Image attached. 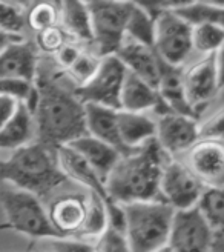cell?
I'll use <instances>...</instances> for the list:
<instances>
[{
	"label": "cell",
	"instance_id": "38",
	"mask_svg": "<svg viewBox=\"0 0 224 252\" xmlns=\"http://www.w3.org/2000/svg\"><path fill=\"white\" fill-rule=\"evenodd\" d=\"M140 8H143L151 17H157L165 11H177L191 3V0H140L135 2Z\"/></svg>",
	"mask_w": 224,
	"mask_h": 252
},
{
	"label": "cell",
	"instance_id": "23",
	"mask_svg": "<svg viewBox=\"0 0 224 252\" xmlns=\"http://www.w3.org/2000/svg\"><path fill=\"white\" fill-rule=\"evenodd\" d=\"M118 132L123 145L129 151H137L157 135V122L144 112L117 111Z\"/></svg>",
	"mask_w": 224,
	"mask_h": 252
},
{
	"label": "cell",
	"instance_id": "4",
	"mask_svg": "<svg viewBox=\"0 0 224 252\" xmlns=\"http://www.w3.org/2000/svg\"><path fill=\"white\" fill-rule=\"evenodd\" d=\"M124 235L131 252H154L168 245L175 209L165 201L121 205Z\"/></svg>",
	"mask_w": 224,
	"mask_h": 252
},
{
	"label": "cell",
	"instance_id": "22",
	"mask_svg": "<svg viewBox=\"0 0 224 252\" xmlns=\"http://www.w3.org/2000/svg\"><path fill=\"white\" fill-rule=\"evenodd\" d=\"M37 140V129L34 114L27 105L19 103L12 119L0 129V151H14L25 148Z\"/></svg>",
	"mask_w": 224,
	"mask_h": 252
},
{
	"label": "cell",
	"instance_id": "42",
	"mask_svg": "<svg viewBox=\"0 0 224 252\" xmlns=\"http://www.w3.org/2000/svg\"><path fill=\"white\" fill-rule=\"evenodd\" d=\"M25 40L23 35H16V34H8L5 31L0 30V54H2L8 46H11L12 43H17Z\"/></svg>",
	"mask_w": 224,
	"mask_h": 252
},
{
	"label": "cell",
	"instance_id": "33",
	"mask_svg": "<svg viewBox=\"0 0 224 252\" xmlns=\"http://www.w3.org/2000/svg\"><path fill=\"white\" fill-rule=\"evenodd\" d=\"M69 42H72V40L69 39L66 31L61 28L60 23H58V25H56V27H51V28H46V30L35 32V43L34 45L40 53L56 56L60 49Z\"/></svg>",
	"mask_w": 224,
	"mask_h": 252
},
{
	"label": "cell",
	"instance_id": "15",
	"mask_svg": "<svg viewBox=\"0 0 224 252\" xmlns=\"http://www.w3.org/2000/svg\"><path fill=\"white\" fill-rule=\"evenodd\" d=\"M183 82L189 103L198 112V108L209 103L220 91L215 54L206 56L189 66L183 72Z\"/></svg>",
	"mask_w": 224,
	"mask_h": 252
},
{
	"label": "cell",
	"instance_id": "25",
	"mask_svg": "<svg viewBox=\"0 0 224 252\" xmlns=\"http://www.w3.org/2000/svg\"><path fill=\"white\" fill-rule=\"evenodd\" d=\"M196 208L215 237H224V186L206 188Z\"/></svg>",
	"mask_w": 224,
	"mask_h": 252
},
{
	"label": "cell",
	"instance_id": "12",
	"mask_svg": "<svg viewBox=\"0 0 224 252\" xmlns=\"http://www.w3.org/2000/svg\"><path fill=\"white\" fill-rule=\"evenodd\" d=\"M186 154V165L206 188L224 186L223 142L198 140Z\"/></svg>",
	"mask_w": 224,
	"mask_h": 252
},
{
	"label": "cell",
	"instance_id": "30",
	"mask_svg": "<svg viewBox=\"0 0 224 252\" xmlns=\"http://www.w3.org/2000/svg\"><path fill=\"white\" fill-rule=\"evenodd\" d=\"M108 228H109V220H108V214H106V208L103 205V201L97 195L89 192L88 216H86L84 226L77 238H82V240H84L86 237L98 238Z\"/></svg>",
	"mask_w": 224,
	"mask_h": 252
},
{
	"label": "cell",
	"instance_id": "39",
	"mask_svg": "<svg viewBox=\"0 0 224 252\" xmlns=\"http://www.w3.org/2000/svg\"><path fill=\"white\" fill-rule=\"evenodd\" d=\"M83 51H84V49H82L80 45H77V43H74V42L66 43V45L56 54L57 65H58L61 69H63V71L69 69V68L72 66V63L80 57V54H82Z\"/></svg>",
	"mask_w": 224,
	"mask_h": 252
},
{
	"label": "cell",
	"instance_id": "16",
	"mask_svg": "<svg viewBox=\"0 0 224 252\" xmlns=\"http://www.w3.org/2000/svg\"><path fill=\"white\" fill-rule=\"evenodd\" d=\"M120 106L121 111L128 112H144L152 109L158 117L173 114L163 100L160 98L154 86L146 83L129 71H126V75H124L120 94Z\"/></svg>",
	"mask_w": 224,
	"mask_h": 252
},
{
	"label": "cell",
	"instance_id": "6",
	"mask_svg": "<svg viewBox=\"0 0 224 252\" xmlns=\"http://www.w3.org/2000/svg\"><path fill=\"white\" fill-rule=\"evenodd\" d=\"M91 16L92 45L100 59L115 56L126 39V25L134 2L118 0H91L86 2Z\"/></svg>",
	"mask_w": 224,
	"mask_h": 252
},
{
	"label": "cell",
	"instance_id": "3",
	"mask_svg": "<svg viewBox=\"0 0 224 252\" xmlns=\"http://www.w3.org/2000/svg\"><path fill=\"white\" fill-rule=\"evenodd\" d=\"M58 161L57 148L34 142L0 158V182L45 198L68 182Z\"/></svg>",
	"mask_w": 224,
	"mask_h": 252
},
{
	"label": "cell",
	"instance_id": "32",
	"mask_svg": "<svg viewBox=\"0 0 224 252\" xmlns=\"http://www.w3.org/2000/svg\"><path fill=\"white\" fill-rule=\"evenodd\" d=\"M100 57L83 51L80 54V57L72 63V66L69 69L65 71V74L68 75V79L74 83V88H80L83 85L88 83L100 66Z\"/></svg>",
	"mask_w": 224,
	"mask_h": 252
},
{
	"label": "cell",
	"instance_id": "26",
	"mask_svg": "<svg viewBox=\"0 0 224 252\" xmlns=\"http://www.w3.org/2000/svg\"><path fill=\"white\" fill-rule=\"evenodd\" d=\"M155 35V19L134 2V8L126 25V37L144 46L154 48Z\"/></svg>",
	"mask_w": 224,
	"mask_h": 252
},
{
	"label": "cell",
	"instance_id": "31",
	"mask_svg": "<svg viewBox=\"0 0 224 252\" xmlns=\"http://www.w3.org/2000/svg\"><path fill=\"white\" fill-rule=\"evenodd\" d=\"M60 23V3L35 2L27 12V25L39 32Z\"/></svg>",
	"mask_w": 224,
	"mask_h": 252
},
{
	"label": "cell",
	"instance_id": "18",
	"mask_svg": "<svg viewBox=\"0 0 224 252\" xmlns=\"http://www.w3.org/2000/svg\"><path fill=\"white\" fill-rule=\"evenodd\" d=\"M115 56L129 72L157 90L160 80V59L154 48L144 46L126 37Z\"/></svg>",
	"mask_w": 224,
	"mask_h": 252
},
{
	"label": "cell",
	"instance_id": "40",
	"mask_svg": "<svg viewBox=\"0 0 224 252\" xmlns=\"http://www.w3.org/2000/svg\"><path fill=\"white\" fill-rule=\"evenodd\" d=\"M19 108V102L12 100L9 97L0 95V129L12 119Z\"/></svg>",
	"mask_w": 224,
	"mask_h": 252
},
{
	"label": "cell",
	"instance_id": "7",
	"mask_svg": "<svg viewBox=\"0 0 224 252\" xmlns=\"http://www.w3.org/2000/svg\"><path fill=\"white\" fill-rule=\"evenodd\" d=\"M192 25L175 11H165L155 17L154 51L165 63L181 68L192 53Z\"/></svg>",
	"mask_w": 224,
	"mask_h": 252
},
{
	"label": "cell",
	"instance_id": "24",
	"mask_svg": "<svg viewBox=\"0 0 224 252\" xmlns=\"http://www.w3.org/2000/svg\"><path fill=\"white\" fill-rule=\"evenodd\" d=\"M60 27L77 45H92L91 16L86 2L66 0L60 3Z\"/></svg>",
	"mask_w": 224,
	"mask_h": 252
},
{
	"label": "cell",
	"instance_id": "28",
	"mask_svg": "<svg viewBox=\"0 0 224 252\" xmlns=\"http://www.w3.org/2000/svg\"><path fill=\"white\" fill-rule=\"evenodd\" d=\"M224 43V30L214 23L201 22L192 25V48L198 53L212 56Z\"/></svg>",
	"mask_w": 224,
	"mask_h": 252
},
{
	"label": "cell",
	"instance_id": "5",
	"mask_svg": "<svg viewBox=\"0 0 224 252\" xmlns=\"http://www.w3.org/2000/svg\"><path fill=\"white\" fill-rule=\"evenodd\" d=\"M0 206L5 212L8 229L42 240L63 238L49 221L48 211L39 197L0 182Z\"/></svg>",
	"mask_w": 224,
	"mask_h": 252
},
{
	"label": "cell",
	"instance_id": "34",
	"mask_svg": "<svg viewBox=\"0 0 224 252\" xmlns=\"http://www.w3.org/2000/svg\"><path fill=\"white\" fill-rule=\"evenodd\" d=\"M27 27V12L22 6L11 2H0V30L8 34L23 35Z\"/></svg>",
	"mask_w": 224,
	"mask_h": 252
},
{
	"label": "cell",
	"instance_id": "41",
	"mask_svg": "<svg viewBox=\"0 0 224 252\" xmlns=\"http://www.w3.org/2000/svg\"><path fill=\"white\" fill-rule=\"evenodd\" d=\"M215 66H217V75H218V88H224V43L215 53Z\"/></svg>",
	"mask_w": 224,
	"mask_h": 252
},
{
	"label": "cell",
	"instance_id": "27",
	"mask_svg": "<svg viewBox=\"0 0 224 252\" xmlns=\"http://www.w3.org/2000/svg\"><path fill=\"white\" fill-rule=\"evenodd\" d=\"M175 12L191 25L209 22L224 30V6L215 5L212 0H207V2H191L189 5L177 9Z\"/></svg>",
	"mask_w": 224,
	"mask_h": 252
},
{
	"label": "cell",
	"instance_id": "44",
	"mask_svg": "<svg viewBox=\"0 0 224 252\" xmlns=\"http://www.w3.org/2000/svg\"><path fill=\"white\" fill-rule=\"evenodd\" d=\"M154 252H173V249H172L169 245H165V246L158 248V249H157V251H154Z\"/></svg>",
	"mask_w": 224,
	"mask_h": 252
},
{
	"label": "cell",
	"instance_id": "21",
	"mask_svg": "<svg viewBox=\"0 0 224 252\" xmlns=\"http://www.w3.org/2000/svg\"><path fill=\"white\" fill-rule=\"evenodd\" d=\"M66 146H69L72 151H76V153L95 171L98 177L105 180V183L111 171L114 169V166L121 158V154L115 148H112L111 145L98 140L95 137H91L89 134L77 138V140L71 142Z\"/></svg>",
	"mask_w": 224,
	"mask_h": 252
},
{
	"label": "cell",
	"instance_id": "10",
	"mask_svg": "<svg viewBox=\"0 0 224 252\" xmlns=\"http://www.w3.org/2000/svg\"><path fill=\"white\" fill-rule=\"evenodd\" d=\"M206 186L189 166L177 158H169L163 168L160 192L165 203L175 211H188L198 205Z\"/></svg>",
	"mask_w": 224,
	"mask_h": 252
},
{
	"label": "cell",
	"instance_id": "9",
	"mask_svg": "<svg viewBox=\"0 0 224 252\" xmlns=\"http://www.w3.org/2000/svg\"><path fill=\"white\" fill-rule=\"evenodd\" d=\"M126 71L117 56L103 57L94 77L86 85L76 88L74 93L83 105L91 103L120 111V94Z\"/></svg>",
	"mask_w": 224,
	"mask_h": 252
},
{
	"label": "cell",
	"instance_id": "2",
	"mask_svg": "<svg viewBox=\"0 0 224 252\" xmlns=\"http://www.w3.org/2000/svg\"><path fill=\"white\" fill-rule=\"evenodd\" d=\"M170 157L152 138L135 153L124 156L106 179V189L117 203L163 201L160 192L161 174Z\"/></svg>",
	"mask_w": 224,
	"mask_h": 252
},
{
	"label": "cell",
	"instance_id": "20",
	"mask_svg": "<svg viewBox=\"0 0 224 252\" xmlns=\"http://www.w3.org/2000/svg\"><path fill=\"white\" fill-rule=\"evenodd\" d=\"M84 119H86V129L91 137H95L112 148H115L121 157L129 156L135 151L126 149L123 145L120 132H118V123H117V111L98 106V105H84Z\"/></svg>",
	"mask_w": 224,
	"mask_h": 252
},
{
	"label": "cell",
	"instance_id": "13",
	"mask_svg": "<svg viewBox=\"0 0 224 252\" xmlns=\"http://www.w3.org/2000/svg\"><path fill=\"white\" fill-rule=\"evenodd\" d=\"M157 122V142L161 149L169 157H175L177 154L188 153V151L200 140L198 135V122L195 119L168 114L158 117Z\"/></svg>",
	"mask_w": 224,
	"mask_h": 252
},
{
	"label": "cell",
	"instance_id": "35",
	"mask_svg": "<svg viewBox=\"0 0 224 252\" xmlns=\"http://www.w3.org/2000/svg\"><path fill=\"white\" fill-rule=\"evenodd\" d=\"M94 252H131L126 235L123 232L109 228L97 238L94 245Z\"/></svg>",
	"mask_w": 224,
	"mask_h": 252
},
{
	"label": "cell",
	"instance_id": "19",
	"mask_svg": "<svg viewBox=\"0 0 224 252\" xmlns=\"http://www.w3.org/2000/svg\"><path fill=\"white\" fill-rule=\"evenodd\" d=\"M157 93L173 114H180L198 120V112L191 106L188 95H186L183 69L168 65L161 59H160V80L157 86Z\"/></svg>",
	"mask_w": 224,
	"mask_h": 252
},
{
	"label": "cell",
	"instance_id": "43",
	"mask_svg": "<svg viewBox=\"0 0 224 252\" xmlns=\"http://www.w3.org/2000/svg\"><path fill=\"white\" fill-rule=\"evenodd\" d=\"M210 252H224V237H215Z\"/></svg>",
	"mask_w": 224,
	"mask_h": 252
},
{
	"label": "cell",
	"instance_id": "14",
	"mask_svg": "<svg viewBox=\"0 0 224 252\" xmlns=\"http://www.w3.org/2000/svg\"><path fill=\"white\" fill-rule=\"evenodd\" d=\"M89 195L66 194L51 201L46 209L49 221L61 237L77 238L88 216Z\"/></svg>",
	"mask_w": 224,
	"mask_h": 252
},
{
	"label": "cell",
	"instance_id": "17",
	"mask_svg": "<svg viewBox=\"0 0 224 252\" xmlns=\"http://www.w3.org/2000/svg\"><path fill=\"white\" fill-rule=\"evenodd\" d=\"M39 71V49L22 40L12 43L0 54V79H22L35 82Z\"/></svg>",
	"mask_w": 224,
	"mask_h": 252
},
{
	"label": "cell",
	"instance_id": "1",
	"mask_svg": "<svg viewBox=\"0 0 224 252\" xmlns=\"http://www.w3.org/2000/svg\"><path fill=\"white\" fill-rule=\"evenodd\" d=\"M39 100L34 111L37 140L43 145L58 148L88 135L84 105L60 80V74L39 68L35 77Z\"/></svg>",
	"mask_w": 224,
	"mask_h": 252
},
{
	"label": "cell",
	"instance_id": "11",
	"mask_svg": "<svg viewBox=\"0 0 224 252\" xmlns=\"http://www.w3.org/2000/svg\"><path fill=\"white\" fill-rule=\"evenodd\" d=\"M215 235L196 206L175 211L168 245L173 252H210Z\"/></svg>",
	"mask_w": 224,
	"mask_h": 252
},
{
	"label": "cell",
	"instance_id": "29",
	"mask_svg": "<svg viewBox=\"0 0 224 252\" xmlns=\"http://www.w3.org/2000/svg\"><path fill=\"white\" fill-rule=\"evenodd\" d=\"M0 95L9 97L19 103L27 105L32 114L37 106V100H39L35 83L22 79H0Z\"/></svg>",
	"mask_w": 224,
	"mask_h": 252
},
{
	"label": "cell",
	"instance_id": "36",
	"mask_svg": "<svg viewBox=\"0 0 224 252\" xmlns=\"http://www.w3.org/2000/svg\"><path fill=\"white\" fill-rule=\"evenodd\" d=\"M200 140H215L224 143V106L215 111L201 125H198Z\"/></svg>",
	"mask_w": 224,
	"mask_h": 252
},
{
	"label": "cell",
	"instance_id": "37",
	"mask_svg": "<svg viewBox=\"0 0 224 252\" xmlns=\"http://www.w3.org/2000/svg\"><path fill=\"white\" fill-rule=\"evenodd\" d=\"M45 248L48 252H94V245L74 237L48 238L45 240Z\"/></svg>",
	"mask_w": 224,
	"mask_h": 252
},
{
	"label": "cell",
	"instance_id": "8",
	"mask_svg": "<svg viewBox=\"0 0 224 252\" xmlns=\"http://www.w3.org/2000/svg\"><path fill=\"white\" fill-rule=\"evenodd\" d=\"M57 156H58L60 166H61V169H63V172L68 175V179L76 180L82 186L88 188L91 194H94L100 198L103 201L105 208H106L109 226L124 234L123 208L109 195L105 180L98 177V175L95 174V171L69 146H66V145L58 146Z\"/></svg>",
	"mask_w": 224,
	"mask_h": 252
},
{
	"label": "cell",
	"instance_id": "45",
	"mask_svg": "<svg viewBox=\"0 0 224 252\" xmlns=\"http://www.w3.org/2000/svg\"><path fill=\"white\" fill-rule=\"evenodd\" d=\"M215 5H220V6H224V0H212Z\"/></svg>",
	"mask_w": 224,
	"mask_h": 252
}]
</instances>
